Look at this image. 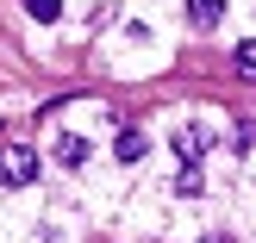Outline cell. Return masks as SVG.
Segmentation results:
<instances>
[{
	"label": "cell",
	"mask_w": 256,
	"mask_h": 243,
	"mask_svg": "<svg viewBox=\"0 0 256 243\" xmlns=\"http://www.w3.org/2000/svg\"><path fill=\"white\" fill-rule=\"evenodd\" d=\"M175 194H182V200H194V194H206V175H200V162H188V169L175 175Z\"/></svg>",
	"instance_id": "4"
},
{
	"label": "cell",
	"mask_w": 256,
	"mask_h": 243,
	"mask_svg": "<svg viewBox=\"0 0 256 243\" xmlns=\"http://www.w3.org/2000/svg\"><path fill=\"white\" fill-rule=\"evenodd\" d=\"M56 162H62V169H82V162H88V137L62 131V137H56Z\"/></svg>",
	"instance_id": "3"
},
{
	"label": "cell",
	"mask_w": 256,
	"mask_h": 243,
	"mask_svg": "<svg viewBox=\"0 0 256 243\" xmlns=\"http://www.w3.org/2000/svg\"><path fill=\"white\" fill-rule=\"evenodd\" d=\"M112 150H119V162H138V156H144V137H138V131H119Z\"/></svg>",
	"instance_id": "6"
},
{
	"label": "cell",
	"mask_w": 256,
	"mask_h": 243,
	"mask_svg": "<svg viewBox=\"0 0 256 243\" xmlns=\"http://www.w3.org/2000/svg\"><path fill=\"white\" fill-rule=\"evenodd\" d=\"M238 75H250V81H256V37L238 44Z\"/></svg>",
	"instance_id": "8"
},
{
	"label": "cell",
	"mask_w": 256,
	"mask_h": 243,
	"mask_svg": "<svg viewBox=\"0 0 256 243\" xmlns=\"http://www.w3.org/2000/svg\"><path fill=\"white\" fill-rule=\"evenodd\" d=\"M188 19H194V25H219L225 19V0H188Z\"/></svg>",
	"instance_id": "5"
},
{
	"label": "cell",
	"mask_w": 256,
	"mask_h": 243,
	"mask_svg": "<svg viewBox=\"0 0 256 243\" xmlns=\"http://www.w3.org/2000/svg\"><path fill=\"white\" fill-rule=\"evenodd\" d=\"M38 175V150L32 144H0V181L6 187H25Z\"/></svg>",
	"instance_id": "1"
},
{
	"label": "cell",
	"mask_w": 256,
	"mask_h": 243,
	"mask_svg": "<svg viewBox=\"0 0 256 243\" xmlns=\"http://www.w3.org/2000/svg\"><path fill=\"white\" fill-rule=\"evenodd\" d=\"M25 12H32L38 25H50V19H56V12H62V0H25Z\"/></svg>",
	"instance_id": "7"
},
{
	"label": "cell",
	"mask_w": 256,
	"mask_h": 243,
	"mask_svg": "<svg viewBox=\"0 0 256 243\" xmlns=\"http://www.w3.org/2000/svg\"><path fill=\"white\" fill-rule=\"evenodd\" d=\"M200 243H232V237H200Z\"/></svg>",
	"instance_id": "9"
},
{
	"label": "cell",
	"mask_w": 256,
	"mask_h": 243,
	"mask_svg": "<svg viewBox=\"0 0 256 243\" xmlns=\"http://www.w3.org/2000/svg\"><path fill=\"white\" fill-rule=\"evenodd\" d=\"M206 150H212V131H206V125H182V131H175V156H182V162H200Z\"/></svg>",
	"instance_id": "2"
}]
</instances>
